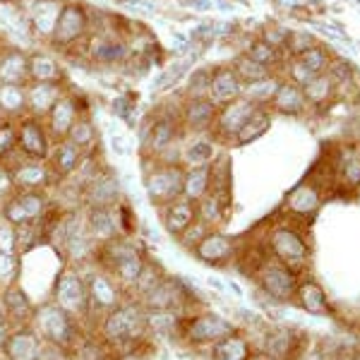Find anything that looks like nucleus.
Returning a JSON list of instances; mask_svg holds the SVG:
<instances>
[{
	"mask_svg": "<svg viewBox=\"0 0 360 360\" xmlns=\"http://www.w3.org/2000/svg\"><path fill=\"white\" fill-rule=\"evenodd\" d=\"M147 332V310L137 303H123L106 312L101 324L103 341L108 346H127L142 339Z\"/></svg>",
	"mask_w": 360,
	"mask_h": 360,
	"instance_id": "nucleus-1",
	"label": "nucleus"
},
{
	"mask_svg": "<svg viewBox=\"0 0 360 360\" xmlns=\"http://www.w3.org/2000/svg\"><path fill=\"white\" fill-rule=\"evenodd\" d=\"M32 319H34V332L41 336V341H46V344L56 348H68L75 344V336H77L75 317L68 315L65 310H60L56 303L39 307L32 315Z\"/></svg>",
	"mask_w": 360,
	"mask_h": 360,
	"instance_id": "nucleus-2",
	"label": "nucleus"
},
{
	"mask_svg": "<svg viewBox=\"0 0 360 360\" xmlns=\"http://www.w3.org/2000/svg\"><path fill=\"white\" fill-rule=\"evenodd\" d=\"M185 168L180 164H161L154 161V166H147L144 173V188L154 205H168V202L183 197Z\"/></svg>",
	"mask_w": 360,
	"mask_h": 360,
	"instance_id": "nucleus-3",
	"label": "nucleus"
},
{
	"mask_svg": "<svg viewBox=\"0 0 360 360\" xmlns=\"http://www.w3.org/2000/svg\"><path fill=\"white\" fill-rule=\"evenodd\" d=\"M89 34H91L89 13L77 3H65L60 15H58L56 32H53V37H51V44H53L56 49L72 51V49H77V44L84 46Z\"/></svg>",
	"mask_w": 360,
	"mask_h": 360,
	"instance_id": "nucleus-4",
	"label": "nucleus"
},
{
	"mask_svg": "<svg viewBox=\"0 0 360 360\" xmlns=\"http://www.w3.org/2000/svg\"><path fill=\"white\" fill-rule=\"evenodd\" d=\"M101 257H103L106 269L111 271L120 283H125V286H135L139 274H142V269H144V259L135 250V245L127 240H118V238L103 243Z\"/></svg>",
	"mask_w": 360,
	"mask_h": 360,
	"instance_id": "nucleus-5",
	"label": "nucleus"
},
{
	"mask_svg": "<svg viewBox=\"0 0 360 360\" xmlns=\"http://www.w3.org/2000/svg\"><path fill=\"white\" fill-rule=\"evenodd\" d=\"M53 303L65 310L72 317L89 315V291H86V281L75 269H63L56 278L53 286Z\"/></svg>",
	"mask_w": 360,
	"mask_h": 360,
	"instance_id": "nucleus-6",
	"label": "nucleus"
},
{
	"mask_svg": "<svg viewBox=\"0 0 360 360\" xmlns=\"http://www.w3.org/2000/svg\"><path fill=\"white\" fill-rule=\"evenodd\" d=\"M51 132L41 118H34V115H22L17 120V149L25 159L32 161H46L51 154Z\"/></svg>",
	"mask_w": 360,
	"mask_h": 360,
	"instance_id": "nucleus-7",
	"label": "nucleus"
},
{
	"mask_svg": "<svg viewBox=\"0 0 360 360\" xmlns=\"http://www.w3.org/2000/svg\"><path fill=\"white\" fill-rule=\"evenodd\" d=\"M82 51L91 63H98V65H123L130 58V44L123 34L91 32Z\"/></svg>",
	"mask_w": 360,
	"mask_h": 360,
	"instance_id": "nucleus-8",
	"label": "nucleus"
},
{
	"mask_svg": "<svg viewBox=\"0 0 360 360\" xmlns=\"http://www.w3.org/2000/svg\"><path fill=\"white\" fill-rule=\"evenodd\" d=\"M22 10L29 17V25H32L34 39H46L51 41L56 32L58 15L63 10V0H20Z\"/></svg>",
	"mask_w": 360,
	"mask_h": 360,
	"instance_id": "nucleus-9",
	"label": "nucleus"
},
{
	"mask_svg": "<svg viewBox=\"0 0 360 360\" xmlns=\"http://www.w3.org/2000/svg\"><path fill=\"white\" fill-rule=\"evenodd\" d=\"M86 207H115L120 197V180L111 168H101L89 183L84 185Z\"/></svg>",
	"mask_w": 360,
	"mask_h": 360,
	"instance_id": "nucleus-10",
	"label": "nucleus"
},
{
	"mask_svg": "<svg viewBox=\"0 0 360 360\" xmlns=\"http://www.w3.org/2000/svg\"><path fill=\"white\" fill-rule=\"evenodd\" d=\"M82 108L79 101L70 94H63L56 101V106L51 108V113L46 115V127H49L51 137L53 139H65L68 132L72 130V125L77 123V118L82 115Z\"/></svg>",
	"mask_w": 360,
	"mask_h": 360,
	"instance_id": "nucleus-11",
	"label": "nucleus"
},
{
	"mask_svg": "<svg viewBox=\"0 0 360 360\" xmlns=\"http://www.w3.org/2000/svg\"><path fill=\"white\" fill-rule=\"evenodd\" d=\"M185 334L195 344H209V341H221L229 334H233V327L224 317L214 315V312H205V315H197L195 319H190Z\"/></svg>",
	"mask_w": 360,
	"mask_h": 360,
	"instance_id": "nucleus-12",
	"label": "nucleus"
},
{
	"mask_svg": "<svg viewBox=\"0 0 360 360\" xmlns=\"http://www.w3.org/2000/svg\"><path fill=\"white\" fill-rule=\"evenodd\" d=\"M13 171L15 188L20 190H46L53 183V171H51L49 161H20V166L10 168Z\"/></svg>",
	"mask_w": 360,
	"mask_h": 360,
	"instance_id": "nucleus-13",
	"label": "nucleus"
},
{
	"mask_svg": "<svg viewBox=\"0 0 360 360\" xmlns=\"http://www.w3.org/2000/svg\"><path fill=\"white\" fill-rule=\"evenodd\" d=\"M41 336L34 329H17L10 332V336L3 344L5 360H39L41 356Z\"/></svg>",
	"mask_w": 360,
	"mask_h": 360,
	"instance_id": "nucleus-14",
	"label": "nucleus"
},
{
	"mask_svg": "<svg viewBox=\"0 0 360 360\" xmlns=\"http://www.w3.org/2000/svg\"><path fill=\"white\" fill-rule=\"evenodd\" d=\"M255 103L248 101V98H236V101L221 106V113L217 118V135L219 137H236L240 132V127L248 123V118L255 113Z\"/></svg>",
	"mask_w": 360,
	"mask_h": 360,
	"instance_id": "nucleus-15",
	"label": "nucleus"
},
{
	"mask_svg": "<svg viewBox=\"0 0 360 360\" xmlns=\"http://www.w3.org/2000/svg\"><path fill=\"white\" fill-rule=\"evenodd\" d=\"M243 94V82L238 79L233 68H214L212 70V84H209L207 96L217 106H226V103L236 101Z\"/></svg>",
	"mask_w": 360,
	"mask_h": 360,
	"instance_id": "nucleus-16",
	"label": "nucleus"
},
{
	"mask_svg": "<svg viewBox=\"0 0 360 360\" xmlns=\"http://www.w3.org/2000/svg\"><path fill=\"white\" fill-rule=\"evenodd\" d=\"M60 96H63V84L29 82L27 84V115L46 118Z\"/></svg>",
	"mask_w": 360,
	"mask_h": 360,
	"instance_id": "nucleus-17",
	"label": "nucleus"
},
{
	"mask_svg": "<svg viewBox=\"0 0 360 360\" xmlns=\"http://www.w3.org/2000/svg\"><path fill=\"white\" fill-rule=\"evenodd\" d=\"M82 156L84 152L77 144H72L70 139H58L53 147H51L49 166L56 178H70L79 168V164H82Z\"/></svg>",
	"mask_w": 360,
	"mask_h": 360,
	"instance_id": "nucleus-18",
	"label": "nucleus"
},
{
	"mask_svg": "<svg viewBox=\"0 0 360 360\" xmlns=\"http://www.w3.org/2000/svg\"><path fill=\"white\" fill-rule=\"evenodd\" d=\"M29 79V56L20 49L0 51V84L27 86Z\"/></svg>",
	"mask_w": 360,
	"mask_h": 360,
	"instance_id": "nucleus-19",
	"label": "nucleus"
},
{
	"mask_svg": "<svg viewBox=\"0 0 360 360\" xmlns=\"http://www.w3.org/2000/svg\"><path fill=\"white\" fill-rule=\"evenodd\" d=\"M86 231L94 240L108 243L118 238V214L113 207H89L86 212Z\"/></svg>",
	"mask_w": 360,
	"mask_h": 360,
	"instance_id": "nucleus-20",
	"label": "nucleus"
},
{
	"mask_svg": "<svg viewBox=\"0 0 360 360\" xmlns=\"http://www.w3.org/2000/svg\"><path fill=\"white\" fill-rule=\"evenodd\" d=\"M86 291H89V303L91 307L98 310H113L120 305V288L118 283H113V278H108L106 274H91L86 281Z\"/></svg>",
	"mask_w": 360,
	"mask_h": 360,
	"instance_id": "nucleus-21",
	"label": "nucleus"
},
{
	"mask_svg": "<svg viewBox=\"0 0 360 360\" xmlns=\"http://www.w3.org/2000/svg\"><path fill=\"white\" fill-rule=\"evenodd\" d=\"M197 221V207L190 200H173L164 205V226L168 233L183 236Z\"/></svg>",
	"mask_w": 360,
	"mask_h": 360,
	"instance_id": "nucleus-22",
	"label": "nucleus"
},
{
	"mask_svg": "<svg viewBox=\"0 0 360 360\" xmlns=\"http://www.w3.org/2000/svg\"><path fill=\"white\" fill-rule=\"evenodd\" d=\"M217 120V103H212L209 96H197V98H188L183 108V123L185 127L195 132L209 130Z\"/></svg>",
	"mask_w": 360,
	"mask_h": 360,
	"instance_id": "nucleus-23",
	"label": "nucleus"
},
{
	"mask_svg": "<svg viewBox=\"0 0 360 360\" xmlns=\"http://www.w3.org/2000/svg\"><path fill=\"white\" fill-rule=\"evenodd\" d=\"M0 27H5L10 34L25 39V41H32L34 39L29 17L22 10L20 0H0Z\"/></svg>",
	"mask_w": 360,
	"mask_h": 360,
	"instance_id": "nucleus-24",
	"label": "nucleus"
},
{
	"mask_svg": "<svg viewBox=\"0 0 360 360\" xmlns=\"http://www.w3.org/2000/svg\"><path fill=\"white\" fill-rule=\"evenodd\" d=\"M195 252H197V257H200L202 262L224 264L226 259H231V255H233V245H231L229 238L221 236V233H207L195 245Z\"/></svg>",
	"mask_w": 360,
	"mask_h": 360,
	"instance_id": "nucleus-25",
	"label": "nucleus"
},
{
	"mask_svg": "<svg viewBox=\"0 0 360 360\" xmlns=\"http://www.w3.org/2000/svg\"><path fill=\"white\" fill-rule=\"evenodd\" d=\"M180 298H183V291H180L176 283L161 278L154 288H149V291L142 295V303L147 310H173Z\"/></svg>",
	"mask_w": 360,
	"mask_h": 360,
	"instance_id": "nucleus-26",
	"label": "nucleus"
},
{
	"mask_svg": "<svg viewBox=\"0 0 360 360\" xmlns=\"http://www.w3.org/2000/svg\"><path fill=\"white\" fill-rule=\"evenodd\" d=\"M29 79L32 82H63V65L49 53H32L29 56Z\"/></svg>",
	"mask_w": 360,
	"mask_h": 360,
	"instance_id": "nucleus-27",
	"label": "nucleus"
},
{
	"mask_svg": "<svg viewBox=\"0 0 360 360\" xmlns=\"http://www.w3.org/2000/svg\"><path fill=\"white\" fill-rule=\"evenodd\" d=\"M262 286L271 298L286 300V298H291L295 281H293L291 271L283 269V266H266L262 271Z\"/></svg>",
	"mask_w": 360,
	"mask_h": 360,
	"instance_id": "nucleus-28",
	"label": "nucleus"
},
{
	"mask_svg": "<svg viewBox=\"0 0 360 360\" xmlns=\"http://www.w3.org/2000/svg\"><path fill=\"white\" fill-rule=\"evenodd\" d=\"M271 250H274L276 257L283 259V262L298 264L305 259L303 240L295 233H291V231H276V233L271 236Z\"/></svg>",
	"mask_w": 360,
	"mask_h": 360,
	"instance_id": "nucleus-29",
	"label": "nucleus"
},
{
	"mask_svg": "<svg viewBox=\"0 0 360 360\" xmlns=\"http://www.w3.org/2000/svg\"><path fill=\"white\" fill-rule=\"evenodd\" d=\"M0 113L8 120L27 115V86L0 84Z\"/></svg>",
	"mask_w": 360,
	"mask_h": 360,
	"instance_id": "nucleus-30",
	"label": "nucleus"
},
{
	"mask_svg": "<svg viewBox=\"0 0 360 360\" xmlns=\"http://www.w3.org/2000/svg\"><path fill=\"white\" fill-rule=\"evenodd\" d=\"M3 307L5 312H8L10 319H17V322H27L29 317H32L34 307H32V300H29V295L22 291L20 286H8L3 293Z\"/></svg>",
	"mask_w": 360,
	"mask_h": 360,
	"instance_id": "nucleus-31",
	"label": "nucleus"
},
{
	"mask_svg": "<svg viewBox=\"0 0 360 360\" xmlns=\"http://www.w3.org/2000/svg\"><path fill=\"white\" fill-rule=\"evenodd\" d=\"M212 190V168H190L185 171L183 197L190 202H200Z\"/></svg>",
	"mask_w": 360,
	"mask_h": 360,
	"instance_id": "nucleus-32",
	"label": "nucleus"
},
{
	"mask_svg": "<svg viewBox=\"0 0 360 360\" xmlns=\"http://www.w3.org/2000/svg\"><path fill=\"white\" fill-rule=\"evenodd\" d=\"M274 108L278 113H286V115H295L305 108V94L303 89H298L293 82L291 84H281L274 94Z\"/></svg>",
	"mask_w": 360,
	"mask_h": 360,
	"instance_id": "nucleus-33",
	"label": "nucleus"
},
{
	"mask_svg": "<svg viewBox=\"0 0 360 360\" xmlns=\"http://www.w3.org/2000/svg\"><path fill=\"white\" fill-rule=\"evenodd\" d=\"M15 197H17V202H20V207H22V212H25L29 224L41 221V219L46 217L49 197H46L44 190H20Z\"/></svg>",
	"mask_w": 360,
	"mask_h": 360,
	"instance_id": "nucleus-34",
	"label": "nucleus"
},
{
	"mask_svg": "<svg viewBox=\"0 0 360 360\" xmlns=\"http://www.w3.org/2000/svg\"><path fill=\"white\" fill-rule=\"evenodd\" d=\"M72 144H77L82 152H94V147H96V125L91 123L89 118H84V115H79L77 118V123L72 125V130L68 132V137Z\"/></svg>",
	"mask_w": 360,
	"mask_h": 360,
	"instance_id": "nucleus-35",
	"label": "nucleus"
},
{
	"mask_svg": "<svg viewBox=\"0 0 360 360\" xmlns=\"http://www.w3.org/2000/svg\"><path fill=\"white\" fill-rule=\"evenodd\" d=\"M269 123H271V118H269V113L264 111V108H255V113L248 118V123L240 127V132L236 135V139L240 144H248V142H255L257 137H262L266 130H269Z\"/></svg>",
	"mask_w": 360,
	"mask_h": 360,
	"instance_id": "nucleus-36",
	"label": "nucleus"
},
{
	"mask_svg": "<svg viewBox=\"0 0 360 360\" xmlns=\"http://www.w3.org/2000/svg\"><path fill=\"white\" fill-rule=\"evenodd\" d=\"M212 159H214V144L209 139H195L183 152V161L190 168H207L212 166Z\"/></svg>",
	"mask_w": 360,
	"mask_h": 360,
	"instance_id": "nucleus-37",
	"label": "nucleus"
},
{
	"mask_svg": "<svg viewBox=\"0 0 360 360\" xmlns=\"http://www.w3.org/2000/svg\"><path fill=\"white\" fill-rule=\"evenodd\" d=\"M248 344L236 334H229L214 348V358L217 360H248Z\"/></svg>",
	"mask_w": 360,
	"mask_h": 360,
	"instance_id": "nucleus-38",
	"label": "nucleus"
},
{
	"mask_svg": "<svg viewBox=\"0 0 360 360\" xmlns=\"http://www.w3.org/2000/svg\"><path fill=\"white\" fill-rule=\"evenodd\" d=\"M197 207V219L202 224H217L224 217V202L219 200L217 193H207L200 202H195Z\"/></svg>",
	"mask_w": 360,
	"mask_h": 360,
	"instance_id": "nucleus-39",
	"label": "nucleus"
},
{
	"mask_svg": "<svg viewBox=\"0 0 360 360\" xmlns=\"http://www.w3.org/2000/svg\"><path fill=\"white\" fill-rule=\"evenodd\" d=\"M233 70H236L238 79H240L243 84H250V82H257V79L269 77V68L259 65L257 60H252V58H248V56H240V58H238Z\"/></svg>",
	"mask_w": 360,
	"mask_h": 360,
	"instance_id": "nucleus-40",
	"label": "nucleus"
},
{
	"mask_svg": "<svg viewBox=\"0 0 360 360\" xmlns=\"http://www.w3.org/2000/svg\"><path fill=\"white\" fill-rule=\"evenodd\" d=\"M276 89H278V84L269 77L257 79V82H250V84H243V94H245L248 101H252L255 106L262 103V101H269V98H274Z\"/></svg>",
	"mask_w": 360,
	"mask_h": 360,
	"instance_id": "nucleus-41",
	"label": "nucleus"
},
{
	"mask_svg": "<svg viewBox=\"0 0 360 360\" xmlns=\"http://www.w3.org/2000/svg\"><path fill=\"white\" fill-rule=\"evenodd\" d=\"M178 319L173 315V310H147V329H152L154 334L168 336L173 334Z\"/></svg>",
	"mask_w": 360,
	"mask_h": 360,
	"instance_id": "nucleus-42",
	"label": "nucleus"
},
{
	"mask_svg": "<svg viewBox=\"0 0 360 360\" xmlns=\"http://www.w3.org/2000/svg\"><path fill=\"white\" fill-rule=\"evenodd\" d=\"M319 205V197L315 190L310 188V185H300L295 193L288 197V207L293 209V212H298V214H307V212H312Z\"/></svg>",
	"mask_w": 360,
	"mask_h": 360,
	"instance_id": "nucleus-43",
	"label": "nucleus"
},
{
	"mask_svg": "<svg viewBox=\"0 0 360 360\" xmlns=\"http://www.w3.org/2000/svg\"><path fill=\"white\" fill-rule=\"evenodd\" d=\"M17 152H20V149H17V123L5 118L3 123H0V161L10 159V156Z\"/></svg>",
	"mask_w": 360,
	"mask_h": 360,
	"instance_id": "nucleus-44",
	"label": "nucleus"
},
{
	"mask_svg": "<svg viewBox=\"0 0 360 360\" xmlns=\"http://www.w3.org/2000/svg\"><path fill=\"white\" fill-rule=\"evenodd\" d=\"M111 111H113L115 118L123 120L130 130H135V125H137V103L132 101V96H115L113 103H111Z\"/></svg>",
	"mask_w": 360,
	"mask_h": 360,
	"instance_id": "nucleus-45",
	"label": "nucleus"
},
{
	"mask_svg": "<svg viewBox=\"0 0 360 360\" xmlns=\"http://www.w3.org/2000/svg\"><path fill=\"white\" fill-rule=\"evenodd\" d=\"M185 72H188V60H178V63H173V65H166L164 72H161L159 77H156L154 89L156 91L171 89L173 84H178V79L183 77Z\"/></svg>",
	"mask_w": 360,
	"mask_h": 360,
	"instance_id": "nucleus-46",
	"label": "nucleus"
},
{
	"mask_svg": "<svg viewBox=\"0 0 360 360\" xmlns=\"http://www.w3.org/2000/svg\"><path fill=\"white\" fill-rule=\"evenodd\" d=\"M20 274V259L15 252H0V286H13Z\"/></svg>",
	"mask_w": 360,
	"mask_h": 360,
	"instance_id": "nucleus-47",
	"label": "nucleus"
},
{
	"mask_svg": "<svg viewBox=\"0 0 360 360\" xmlns=\"http://www.w3.org/2000/svg\"><path fill=\"white\" fill-rule=\"evenodd\" d=\"M209 84H212V68H197L195 72L190 75V82H188L190 98L207 96Z\"/></svg>",
	"mask_w": 360,
	"mask_h": 360,
	"instance_id": "nucleus-48",
	"label": "nucleus"
},
{
	"mask_svg": "<svg viewBox=\"0 0 360 360\" xmlns=\"http://www.w3.org/2000/svg\"><path fill=\"white\" fill-rule=\"evenodd\" d=\"M329 91H332V79H327V77H317L312 79L310 84H305L303 86V94L307 101H312V103H322L324 98L329 96Z\"/></svg>",
	"mask_w": 360,
	"mask_h": 360,
	"instance_id": "nucleus-49",
	"label": "nucleus"
},
{
	"mask_svg": "<svg viewBox=\"0 0 360 360\" xmlns=\"http://www.w3.org/2000/svg\"><path fill=\"white\" fill-rule=\"evenodd\" d=\"M300 63H303V65L310 70L312 75H319L324 68H327L329 58H327V53H324L322 49H317V46H310L305 53H300Z\"/></svg>",
	"mask_w": 360,
	"mask_h": 360,
	"instance_id": "nucleus-50",
	"label": "nucleus"
},
{
	"mask_svg": "<svg viewBox=\"0 0 360 360\" xmlns=\"http://www.w3.org/2000/svg\"><path fill=\"white\" fill-rule=\"evenodd\" d=\"M300 295H303V305L310 312H324V307H327V303H324V295L315 283H307V286H303Z\"/></svg>",
	"mask_w": 360,
	"mask_h": 360,
	"instance_id": "nucleus-51",
	"label": "nucleus"
},
{
	"mask_svg": "<svg viewBox=\"0 0 360 360\" xmlns=\"http://www.w3.org/2000/svg\"><path fill=\"white\" fill-rule=\"evenodd\" d=\"M248 58H252V60H257L259 65H264V68H269L271 63L276 60V51H274V46H269L266 41H257V44H252V49L245 53Z\"/></svg>",
	"mask_w": 360,
	"mask_h": 360,
	"instance_id": "nucleus-52",
	"label": "nucleus"
},
{
	"mask_svg": "<svg viewBox=\"0 0 360 360\" xmlns=\"http://www.w3.org/2000/svg\"><path fill=\"white\" fill-rule=\"evenodd\" d=\"M0 252H17V229L5 219L0 221Z\"/></svg>",
	"mask_w": 360,
	"mask_h": 360,
	"instance_id": "nucleus-53",
	"label": "nucleus"
},
{
	"mask_svg": "<svg viewBox=\"0 0 360 360\" xmlns=\"http://www.w3.org/2000/svg\"><path fill=\"white\" fill-rule=\"evenodd\" d=\"M79 360H113L108 348L98 341H86V344L79 348Z\"/></svg>",
	"mask_w": 360,
	"mask_h": 360,
	"instance_id": "nucleus-54",
	"label": "nucleus"
},
{
	"mask_svg": "<svg viewBox=\"0 0 360 360\" xmlns=\"http://www.w3.org/2000/svg\"><path fill=\"white\" fill-rule=\"evenodd\" d=\"M159 281H161L159 271H156L152 264H144V269H142V274H139V278H137L135 288H137V293H142V295H144V293L149 291V288H154Z\"/></svg>",
	"mask_w": 360,
	"mask_h": 360,
	"instance_id": "nucleus-55",
	"label": "nucleus"
},
{
	"mask_svg": "<svg viewBox=\"0 0 360 360\" xmlns=\"http://www.w3.org/2000/svg\"><path fill=\"white\" fill-rule=\"evenodd\" d=\"M207 233H209V231H207V224H202L200 219H197V221H195L193 226H190V229L185 231L183 236H180V240H183V245H188V248H195L197 243H200L202 238H205Z\"/></svg>",
	"mask_w": 360,
	"mask_h": 360,
	"instance_id": "nucleus-56",
	"label": "nucleus"
},
{
	"mask_svg": "<svg viewBox=\"0 0 360 360\" xmlns=\"http://www.w3.org/2000/svg\"><path fill=\"white\" fill-rule=\"evenodd\" d=\"M123 8L132 10V13H144V15H156V3H152V0H118Z\"/></svg>",
	"mask_w": 360,
	"mask_h": 360,
	"instance_id": "nucleus-57",
	"label": "nucleus"
},
{
	"mask_svg": "<svg viewBox=\"0 0 360 360\" xmlns=\"http://www.w3.org/2000/svg\"><path fill=\"white\" fill-rule=\"evenodd\" d=\"M13 188H15L13 171H10V166L5 161H0V195H8Z\"/></svg>",
	"mask_w": 360,
	"mask_h": 360,
	"instance_id": "nucleus-58",
	"label": "nucleus"
},
{
	"mask_svg": "<svg viewBox=\"0 0 360 360\" xmlns=\"http://www.w3.org/2000/svg\"><path fill=\"white\" fill-rule=\"evenodd\" d=\"M111 147L118 156L130 154V144H127V139L123 135H118V130H111Z\"/></svg>",
	"mask_w": 360,
	"mask_h": 360,
	"instance_id": "nucleus-59",
	"label": "nucleus"
},
{
	"mask_svg": "<svg viewBox=\"0 0 360 360\" xmlns=\"http://www.w3.org/2000/svg\"><path fill=\"white\" fill-rule=\"evenodd\" d=\"M346 176L351 178V183H360V161H348L346 164Z\"/></svg>",
	"mask_w": 360,
	"mask_h": 360,
	"instance_id": "nucleus-60",
	"label": "nucleus"
},
{
	"mask_svg": "<svg viewBox=\"0 0 360 360\" xmlns=\"http://www.w3.org/2000/svg\"><path fill=\"white\" fill-rule=\"evenodd\" d=\"M332 72H334V77L339 79V82H346V79L351 77V70H348L344 63H336V65H332Z\"/></svg>",
	"mask_w": 360,
	"mask_h": 360,
	"instance_id": "nucleus-61",
	"label": "nucleus"
},
{
	"mask_svg": "<svg viewBox=\"0 0 360 360\" xmlns=\"http://www.w3.org/2000/svg\"><path fill=\"white\" fill-rule=\"evenodd\" d=\"M185 3L195 5V10H209V8H212V3H209V0H185Z\"/></svg>",
	"mask_w": 360,
	"mask_h": 360,
	"instance_id": "nucleus-62",
	"label": "nucleus"
},
{
	"mask_svg": "<svg viewBox=\"0 0 360 360\" xmlns=\"http://www.w3.org/2000/svg\"><path fill=\"white\" fill-rule=\"evenodd\" d=\"M0 51H3V49H0Z\"/></svg>",
	"mask_w": 360,
	"mask_h": 360,
	"instance_id": "nucleus-63",
	"label": "nucleus"
}]
</instances>
